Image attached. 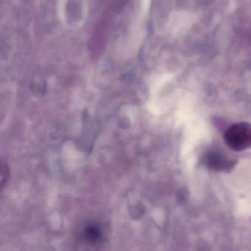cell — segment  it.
<instances>
[{
    "mask_svg": "<svg viewBox=\"0 0 251 251\" xmlns=\"http://www.w3.org/2000/svg\"><path fill=\"white\" fill-rule=\"evenodd\" d=\"M225 143L237 151L251 148V125L240 122L231 126L224 136Z\"/></svg>",
    "mask_w": 251,
    "mask_h": 251,
    "instance_id": "6da1fadb",
    "label": "cell"
},
{
    "mask_svg": "<svg viewBox=\"0 0 251 251\" xmlns=\"http://www.w3.org/2000/svg\"><path fill=\"white\" fill-rule=\"evenodd\" d=\"M204 162L208 168L216 171H228L236 165L234 159L220 150H212L206 153Z\"/></svg>",
    "mask_w": 251,
    "mask_h": 251,
    "instance_id": "7a4b0ae2",
    "label": "cell"
},
{
    "mask_svg": "<svg viewBox=\"0 0 251 251\" xmlns=\"http://www.w3.org/2000/svg\"><path fill=\"white\" fill-rule=\"evenodd\" d=\"M81 13V4L78 0H69L66 7V14L72 22L78 20Z\"/></svg>",
    "mask_w": 251,
    "mask_h": 251,
    "instance_id": "3957f363",
    "label": "cell"
}]
</instances>
